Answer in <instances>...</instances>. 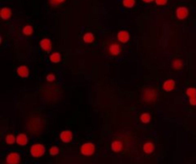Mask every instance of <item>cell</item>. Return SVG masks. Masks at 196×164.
Returning a JSON list of instances; mask_svg holds the SVG:
<instances>
[{
	"mask_svg": "<svg viewBox=\"0 0 196 164\" xmlns=\"http://www.w3.org/2000/svg\"><path fill=\"white\" fill-rule=\"evenodd\" d=\"M167 2V0H155V3L159 6H163Z\"/></svg>",
	"mask_w": 196,
	"mask_h": 164,
	"instance_id": "cell-26",
	"label": "cell"
},
{
	"mask_svg": "<svg viewBox=\"0 0 196 164\" xmlns=\"http://www.w3.org/2000/svg\"><path fill=\"white\" fill-rule=\"evenodd\" d=\"M50 1V4L54 7H56L57 5L60 4H62L63 2H65V0H49Z\"/></svg>",
	"mask_w": 196,
	"mask_h": 164,
	"instance_id": "cell-24",
	"label": "cell"
},
{
	"mask_svg": "<svg viewBox=\"0 0 196 164\" xmlns=\"http://www.w3.org/2000/svg\"><path fill=\"white\" fill-rule=\"evenodd\" d=\"M189 104L191 106H196V97L195 98H190L189 99Z\"/></svg>",
	"mask_w": 196,
	"mask_h": 164,
	"instance_id": "cell-28",
	"label": "cell"
},
{
	"mask_svg": "<svg viewBox=\"0 0 196 164\" xmlns=\"http://www.w3.org/2000/svg\"><path fill=\"white\" fill-rule=\"evenodd\" d=\"M188 14V10L186 7H179L176 10V15L179 19H185Z\"/></svg>",
	"mask_w": 196,
	"mask_h": 164,
	"instance_id": "cell-6",
	"label": "cell"
},
{
	"mask_svg": "<svg viewBox=\"0 0 196 164\" xmlns=\"http://www.w3.org/2000/svg\"><path fill=\"white\" fill-rule=\"evenodd\" d=\"M174 87H175V82L173 80H167L163 85V88L166 91H171L174 89Z\"/></svg>",
	"mask_w": 196,
	"mask_h": 164,
	"instance_id": "cell-13",
	"label": "cell"
},
{
	"mask_svg": "<svg viewBox=\"0 0 196 164\" xmlns=\"http://www.w3.org/2000/svg\"><path fill=\"white\" fill-rule=\"evenodd\" d=\"M30 152L34 157H40L45 154V147H44V145L39 144V143L34 144L31 147Z\"/></svg>",
	"mask_w": 196,
	"mask_h": 164,
	"instance_id": "cell-2",
	"label": "cell"
},
{
	"mask_svg": "<svg viewBox=\"0 0 196 164\" xmlns=\"http://www.w3.org/2000/svg\"><path fill=\"white\" fill-rule=\"evenodd\" d=\"M143 99L146 103H153L157 99V92L155 89L146 88L143 92Z\"/></svg>",
	"mask_w": 196,
	"mask_h": 164,
	"instance_id": "cell-1",
	"label": "cell"
},
{
	"mask_svg": "<svg viewBox=\"0 0 196 164\" xmlns=\"http://www.w3.org/2000/svg\"><path fill=\"white\" fill-rule=\"evenodd\" d=\"M40 47L46 51V52H50L51 49H52V43H51V41L49 39H43L41 41H40Z\"/></svg>",
	"mask_w": 196,
	"mask_h": 164,
	"instance_id": "cell-10",
	"label": "cell"
},
{
	"mask_svg": "<svg viewBox=\"0 0 196 164\" xmlns=\"http://www.w3.org/2000/svg\"><path fill=\"white\" fill-rule=\"evenodd\" d=\"M46 79H47L48 82H53V81H55V75L54 74H48Z\"/></svg>",
	"mask_w": 196,
	"mask_h": 164,
	"instance_id": "cell-27",
	"label": "cell"
},
{
	"mask_svg": "<svg viewBox=\"0 0 196 164\" xmlns=\"http://www.w3.org/2000/svg\"><path fill=\"white\" fill-rule=\"evenodd\" d=\"M11 15H12V11L9 8L3 7L1 9V17H2V19L7 20V19H9V18L11 17Z\"/></svg>",
	"mask_w": 196,
	"mask_h": 164,
	"instance_id": "cell-14",
	"label": "cell"
},
{
	"mask_svg": "<svg viewBox=\"0 0 196 164\" xmlns=\"http://www.w3.org/2000/svg\"><path fill=\"white\" fill-rule=\"evenodd\" d=\"M118 40L122 43H125L129 40V34L127 31H120L118 33Z\"/></svg>",
	"mask_w": 196,
	"mask_h": 164,
	"instance_id": "cell-7",
	"label": "cell"
},
{
	"mask_svg": "<svg viewBox=\"0 0 196 164\" xmlns=\"http://www.w3.org/2000/svg\"><path fill=\"white\" fill-rule=\"evenodd\" d=\"M187 95L190 98H195L196 97V88L194 87H189L187 89Z\"/></svg>",
	"mask_w": 196,
	"mask_h": 164,
	"instance_id": "cell-20",
	"label": "cell"
},
{
	"mask_svg": "<svg viewBox=\"0 0 196 164\" xmlns=\"http://www.w3.org/2000/svg\"><path fill=\"white\" fill-rule=\"evenodd\" d=\"M33 32H34V30H33V27L31 25H26L22 30V33L25 36H31L33 34Z\"/></svg>",
	"mask_w": 196,
	"mask_h": 164,
	"instance_id": "cell-22",
	"label": "cell"
},
{
	"mask_svg": "<svg viewBox=\"0 0 196 164\" xmlns=\"http://www.w3.org/2000/svg\"><path fill=\"white\" fill-rule=\"evenodd\" d=\"M143 149H144V152H145L146 154H151V153L154 151L155 147H154V144H153V143H151V142H146V143L144 145Z\"/></svg>",
	"mask_w": 196,
	"mask_h": 164,
	"instance_id": "cell-15",
	"label": "cell"
},
{
	"mask_svg": "<svg viewBox=\"0 0 196 164\" xmlns=\"http://www.w3.org/2000/svg\"><path fill=\"white\" fill-rule=\"evenodd\" d=\"M6 162L7 164H19V162H20V156L14 152L10 153L6 157Z\"/></svg>",
	"mask_w": 196,
	"mask_h": 164,
	"instance_id": "cell-4",
	"label": "cell"
},
{
	"mask_svg": "<svg viewBox=\"0 0 196 164\" xmlns=\"http://www.w3.org/2000/svg\"><path fill=\"white\" fill-rule=\"evenodd\" d=\"M111 149L113 152L115 153H119L122 151L123 149V143L119 140H116V141H113L112 144H111Z\"/></svg>",
	"mask_w": 196,
	"mask_h": 164,
	"instance_id": "cell-11",
	"label": "cell"
},
{
	"mask_svg": "<svg viewBox=\"0 0 196 164\" xmlns=\"http://www.w3.org/2000/svg\"><path fill=\"white\" fill-rule=\"evenodd\" d=\"M83 41L86 43H91L94 41V35L92 33H86L83 36Z\"/></svg>",
	"mask_w": 196,
	"mask_h": 164,
	"instance_id": "cell-17",
	"label": "cell"
},
{
	"mask_svg": "<svg viewBox=\"0 0 196 164\" xmlns=\"http://www.w3.org/2000/svg\"><path fill=\"white\" fill-rule=\"evenodd\" d=\"M60 137H61V141H63L64 143H69L73 139V134L71 131H63L61 134Z\"/></svg>",
	"mask_w": 196,
	"mask_h": 164,
	"instance_id": "cell-5",
	"label": "cell"
},
{
	"mask_svg": "<svg viewBox=\"0 0 196 164\" xmlns=\"http://www.w3.org/2000/svg\"><path fill=\"white\" fill-rule=\"evenodd\" d=\"M150 120H151V116H150V114H149V113L145 112V113H143V114L141 115V121H142L144 124H147V123H149V122H150Z\"/></svg>",
	"mask_w": 196,
	"mask_h": 164,
	"instance_id": "cell-19",
	"label": "cell"
},
{
	"mask_svg": "<svg viewBox=\"0 0 196 164\" xmlns=\"http://www.w3.org/2000/svg\"><path fill=\"white\" fill-rule=\"evenodd\" d=\"M109 52L113 55V56H117L121 53V47L117 43H112L109 46Z\"/></svg>",
	"mask_w": 196,
	"mask_h": 164,
	"instance_id": "cell-12",
	"label": "cell"
},
{
	"mask_svg": "<svg viewBox=\"0 0 196 164\" xmlns=\"http://www.w3.org/2000/svg\"><path fill=\"white\" fill-rule=\"evenodd\" d=\"M61 59V54L58 52H55V53L51 54V56H50V61L52 63H60Z\"/></svg>",
	"mask_w": 196,
	"mask_h": 164,
	"instance_id": "cell-16",
	"label": "cell"
},
{
	"mask_svg": "<svg viewBox=\"0 0 196 164\" xmlns=\"http://www.w3.org/2000/svg\"><path fill=\"white\" fill-rule=\"evenodd\" d=\"M144 2H146V3H151V2H153L154 0H143Z\"/></svg>",
	"mask_w": 196,
	"mask_h": 164,
	"instance_id": "cell-29",
	"label": "cell"
},
{
	"mask_svg": "<svg viewBox=\"0 0 196 164\" xmlns=\"http://www.w3.org/2000/svg\"><path fill=\"white\" fill-rule=\"evenodd\" d=\"M123 4L126 8H132L135 5V0H123Z\"/></svg>",
	"mask_w": 196,
	"mask_h": 164,
	"instance_id": "cell-23",
	"label": "cell"
},
{
	"mask_svg": "<svg viewBox=\"0 0 196 164\" xmlns=\"http://www.w3.org/2000/svg\"><path fill=\"white\" fill-rule=\"evenodd\" d=\"M16 143L20 146H25L28 143V137L25 134H19L16 136Z\"/></svg>",
	"mask_w": 196,
	"mask_h": 164,
	"instance_id": "cell-9",
	"label": "cell"
},
{
	"mask_svg": "<svg viewBox=\"0 0 196 164\" xmlns=\"http://www.w3.org/2000/svg\"><path fill=\"white\" fill-rule=\"evenodd\" d=\"M95 145L91 142H86L84 143L82 148H81V153L83 155V156H92L94 155L95 153Z\"/></svg>",
	"mask_w": 196,
	"mask_h": 164,
	"instance_id": "cell-3",
	"label": "cell"
},
{
	"mask_svg": "<svg viewBox=\"0 0 196 164\" xmlns=\"http://www.w3.org/2000/svg\"><path fill=\"white\" fill-rule=\"evenodd\" d=\"M49 153H50V155H51V156H56L58 153H60V150H58V148H57V147H56V146H54V147H52V148L50 149Z\"/></svg>",
	"mask_w": 196,
	"mask_h": 164,
	"instance_id": "cell-25",
	"label": "cell"
},
{
	"mask_svg": "<svg viewBox=\"0 0 196 164\" xmlns=\"http://www.w3.org/2000/svg\"><path fill=\"white\" fill-rule=\"evenodd\" d=\"M17 72V74L20 76L21 78H27L29 76V69L27 66L25 65H21V66H19L16 70Z\"/></svg>",
	"mask_w": 196,
	"mask_h": 164,
	"instance_id": "cell-8",
	"label": "cell"
},
{
	"mask_svg": "<svg viewBox=\"0 0 196 164\" xmlns=\"http://www.w3.org/2000/svg\"><path fill=\"white\" fill-rule=\"evenodd\" d=\"M5 140H6V143L7 144H9V145H13L15 141H16V138L14 137V135L13 134H7L6 135V138H5Z\"/></svg>",
	"mask_w": 196,
	"mask_h": 164,
	"instance_id": "cell-21",
	"label": "cell"
},
{
	"mask_svg": "<svg viewBox=\"0 0 196 164\" xmlns=\"http://www.w3.org/2000/svg\"><path fill=\"white\" fill-rule=\"evenodd\" d=\"M172 67L175 68V69H181L182 66H183V62L180 60V59H176L172 62Z\"/></svg>",
	"mask_w": 196,
	"mask_h": 164,
	"instance_id": "cell-18",
	"label": "cell"
}]
</instances>
